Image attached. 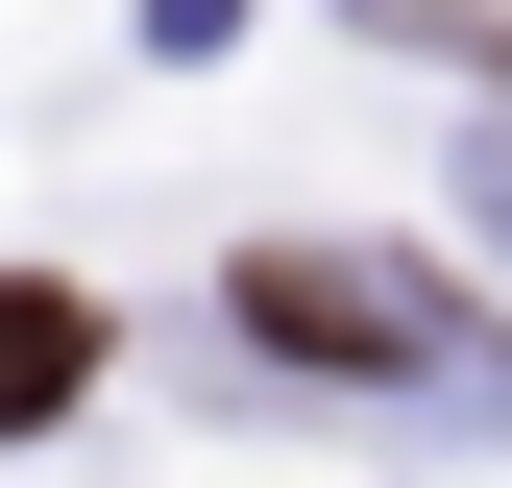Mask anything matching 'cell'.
<instances>
[{
	"label": "cell",
	"mask_w": 512,
	"mask_h": 488,
	"mask_svg": "<svg viewBox=\"0 0 512 488\" xmlns=\"http://www.w3.org/2000/svg\"><path fill=\"white\" fill-rule=\"evenodd\" d=\"M244 318L317 342V366H415V342H439V269H391V244H269V269H244Z\"/></svg>",
	"instance_id": "1"
},
{
	"label": "cell",
	"mask_w": 512,
	"mask_h": 488,
	"mask_svg": "<svg viewBox=\"0 0 512 488\" xmlns=\"http://www.w3.org/2000/svg\"><path fill=\"white\" fill-rule=\"evenodd\" d=\"M74 366H98V318L25 269V293H0V440H25V415H74Z\"/></svg>",
	"instance_id": "2"
}]
</instances>
